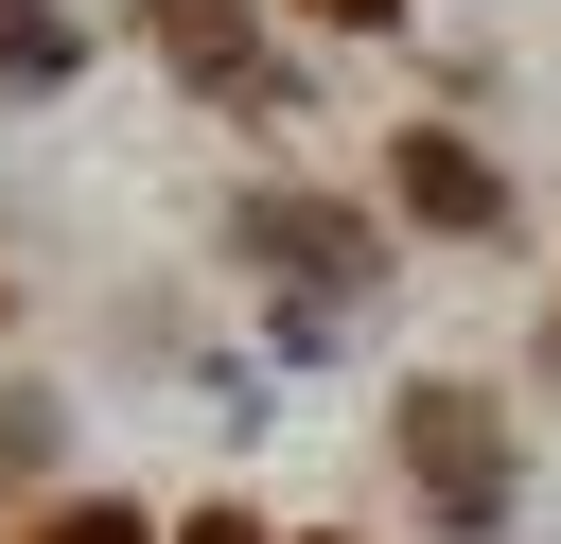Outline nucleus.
Listing matches in <instances>:
<instances>
[{
	"label": "nucleus",
	"instance_id": "obj_1",
	"mask_svg": "<svg viewBox=\"0 0 561 544\" xmlns=\"http://www.w3.org/2000/svg\"><path fill=\"white\" fill-rule=\"evenodd\" d=\"M403 474H421L438 526H491V509H508V404L421 369V386H403Z\"/></svg>",
	"mask_w": 561,
	"mask_h": 544
},
{
	"label": "nucleus",
	"instance_id": "obj_2",
	"mask_svg": "<svg viewBox=\"0 0 561 544\" xmlns=\"http://www.w3.org/2000/svg\"><path fill=\"white\" fill-rule=\"evenodd\" d=\"M386 193H403L438 246H491V228H508V175H491L473 140H438V123H403V140H386Z\"/></svg>",
	"mask_w": 561,
	"mask_h": 544
},
{
	"label": "nucleus",
	"instance_id": "obj_3",
	"mask_svg": "<svg viewBox=\"0 0 561 544\" xmlns=\"http://www.w3.org/2000/svg\"><path fill=\"white\" fill-rule=\"evenodd\" d=\"M245 263H316L333 298H368V228H333L316 193H245Z\"/></svg>",
	"mask_w": 561,
	"mask_h": 544
},
{
	"label": "nucleus",
	"instance_id": "obj_4",
	"mask_svg": "<svg viewBox=\"0 0 561 544\" xmlns=\"http://www.w3.org/2000/svg\"><path fill=\"white\" fill-rule=\"evenodd\" d=\"M140 35H158L193 88H263V18H245V0H140Z\"/></svg>",
	"mask_w": 561,
	"mask_h": 544
},
{
	"label": "nucleus",
	"instance_id": "obj_5",
	"mask_svg": "<svg viewBox=\"0 0 561 544\" xmlns=\"http://www.w3.org/2000/svg\"><path fill=\"white\" fill-rule=\"evenodd\" d=\"M88 70V35H70V0H0V105H53Z\"/></svg>",
	"mask_w": 561,
	"mask_h": 544
},
{
	"label": "nucleus",
	"instance_id": "obj_6",
	"mask_svg": "<svg viewBox=\"0 0 561 544\" xmlns=\"http://www.w3.org/2000/svg\"><path fill=\"white\" fill-rule=\"evenodd\" d=\"M53 544H158V526H140V509H70Z\"/></svg>",
	"mask_w": 561,
	"mask_h": 544
},
{
	"label": "nucleus",
	"instance_id": "obj_7",
	"mask_svg": "<svg viewBox=\"0 0 561 544\" xmlns=\"http://www.w3.org/2000/svg\"><path fill=\"white\" fill-rule=\"evenodd\" d=\"M175 544H280V526H263V509H193Z\"/></svg>",
	"mask_w": 561,
	"mask_h": 544
},
{
	"label": "nucleus",
	"instance_id": "obj_8",
	"mask_svg": "<svg viewBox=\"0 0 561 544\" xmlns=\"http://www.w3.org/2000/svg\"><path fill=\"white\" fill-rule=\"evenodd\" d=\"M298 18H333V35H403V0H298Z\"/></svg>",
	"mask_w": 561,
	"mask_h": 544
},
{
	"label": "nucleus",
	"instance_id": "obj_9",
	"mask_svg": "<svg viewBox=\"0 0 561 544\" xmlns=\"http://www.w3.org/2000/svg\"><path fill=\"white\" fill-rule=\"evenodd\" d=\"M0 316H18V281H0Z\"/></svg>",
	"mask_w": 561,
	"mask_h": 544
},
{
	"label": "nucleus",
	"instance_id": "obj_10",
	"mask_svg": "<svg viewBox=\"0 0 561 544\" xmlns=\"http://www.w3.org/2000/svg\"><path fill=\"white\" fill-rule=\"evenodd\" d=\"M316 544H333V526H316Z\"/></svg>",
	"mask_w": 561,
	"mask_h": 544
}]
</instances>
